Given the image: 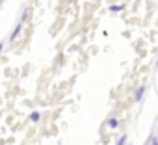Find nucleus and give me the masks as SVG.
<instances>
[{
	"instance_id": "obj_9",
	"label": "nucleus",
	"mask_w": 158,
	"mask_h": 145,
	"mask_svg": "<svg viewBox=\"0 0 158 145\" xmlns=\"http://www.w3.org/2000/svg\"><path fill=\"white\" fill-rule=\"evenodd\" d=\"M156 65H158V56H156Z\"/></svg>"
},
{
	"instance_id": "obj_2",
	"label": "nucleus",
	"mask_w": 158,
	"mask_h": 145,
	"mask_svg": "<svg viewBox=\"0 0 158 145\" xmlns=\"http://www.w3.org/2000/svg\"><path fill=\"white\" fill-rule=\"evenodd\" d=\"M106 126L112 128V130H115V128L119 126V119H117V117H108V119H106Z\"/></svg>"
},
{
	"instance_id": "obj_4",
	"label": "nucleus",
	"mask_w": 158,
	"mask_h": 145,
	"mask_svg": "<svg viewBox=\"0 0 158 145\" xmlns=\"http://www.w3.org/2000/svg\"><path fill=\"white\" fill-rule=\"evenodd\" d=\"M21 30H23V23H17V26H15V28H13V32L10 34V39H11V41H13V39H17V35L21 34Z\"/></svg>"
},
{
	"instance_id": "obj_3",
	"label": "nucleus",
	"mask_w": 158,
	"mask_h": 145,
	"mask_svg": "<svg viewBox=\"0 0 158 145\" xmlns=\"http://www.w3.org/2000/svg\"><path fill=\"white\" fill-rule=\"evenodd\" d=\"M123 10H125V6H123V4H112V6L108 8V11H110L112 15H115V13H121Z\"/></svg>"
},
{
	"instance_id": "obj_6",
	"label": "nucleus",
	"mask_w": 158,
	"mask_h": 145,
	"mask_svg": "<svg viewBox=\"0 0 158 145\" xmlns=\"http://www.w3.org/2000/svg\"><path fill=\"white\" fill-rule=\"evenodd\" d=\"M127 139H128V136H127V134H123V136L115 141V145H127Z\"/></svg>"
},
{
	"instance_id": "obj_8",
	"label": "nucleus",
	"mask_w": 158,
	"mask_h": 145,
	"mask_svg": "<svg viewBox=\"0 0 158 145\" xmlns=\"http://www.w3.org/2000/svg\"><path fill=\"white\" fill-rule=\"evenodd\" d=\"M2 48H4V43H0V54H2Z\"/></svg>"
},
{
	"instance_id": "obj_7",
	"label": "nucleus",
	"mask_w": 158,
	"mask_h": 145,
	"mask_svg": "<svg viewBox=\"0 0 158 145\" xmlns=\"http://www.w3.org/2000/svg\"><path fill=\"white\" fill-rule=\"evenodd\" d=\"M149 145H158V138L156 136H151L149 138Z\"/></svg>"
},
{
	"instance_id": "obj_5",
	"label": "nucleus",
	"mask_w": 158,
	"mask_h": 145,
	"mask_svg": "<svg viewBox=\"0 0 158 145\" xmlns=\"http://www.w3.org/2000/svg\"><path fill=\"white\" fill-rule=\"evenodd\" d=\"M39 119H41V114L39 112H32L30 114V121L32 123H39Z\"/></svg>"
},
{
	"instance_id": "obj_1",
	"label": "nucleus",
	"mask_w": 158,
	"mask_h": 145,
	"mask_svg": "<svg viewBox=\"0 0 158 145\" xmlns=\"http://www.w3.org/2000/svg\"><path fill=\"white\" fill-rule=\"evenodd\" d=\"M145 91H147L145 86H138V88L134 89V102H141L143 97H145Z\"/></svg>"
}]
</instances>
